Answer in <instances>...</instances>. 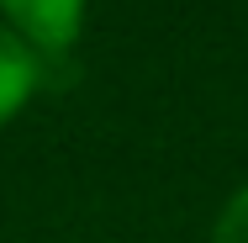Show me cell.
Masks as SVG:
<instances>
[{"instance_id": "1", "label": "cell", "mask_w": 248, "mask_h": 243, "mask_svg": "<svg viewBox=\"0 0 248 243\" xmlns=\"http://www.w3.org/2000/svg\"><path fill=\"white\" fill-rule=\"evenodd\" d=\"M0 11H5V27L37 58L69 53L85 27V0H0Z\"/></svg>"}, {"instance_id": "3", "label": "cell", "mask_w": 248, "mask_h": 243, "mask_svg": "<svg viewBox=\"0 0 248 243\" xmlns=\"http://www.w3.org/2000/svg\"><path fill=\"white\" fill-rule=\"evenodd\" d=\"M211 243H248V185L222 206V217L211 227Z\"/></svg>"}, {"instance_id": "2", "label": "cell", "mask_w": 248, "mask_h": 243, "mask_svg": "<svg viewBox=\"0 0 248 243\" xmlns=\"http://www.w3.org/2000/svg\"><path fill=\"white\" fill-rule=\"evenodd\" d=\"M37 80H43V64H37V53L27 48L5 21H0V127L32 100L37 90Z\"/></svg>"}]
</instances>
